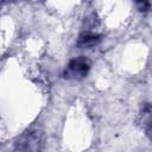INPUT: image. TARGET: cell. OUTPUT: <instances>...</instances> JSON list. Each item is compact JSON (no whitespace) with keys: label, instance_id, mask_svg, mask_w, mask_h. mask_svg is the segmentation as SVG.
I'll use <instances>...</instances> for the list:
<instances>
[{"label":"cell","instance_id":"obj_3","mask_svg":"<svg viewBox=\"0 0 152 152\" xmlns=\"http://www.w3.org/2000/svg\"><path fill=\"white\" fill-rule=\"evenodd\" d=\"M101 37L102 36L96 31V28L94 30L91 27H86L80 33V36L77 38L76 45L80 49H90V48L96 46L100 43Z\"/></svg>","mask_w":152,"mask_h":152},{"label":"cell","instance_id":"obj_2","mask_svg":"<svg viewBox=\"0 0 152 152\" xmlns=\"http://www.w3.org/2000/svg\"><path fill=\"white\" fill-rule=\"evenodd\" d=\"M40 145L42 133L38 129H31L18 138L14 145V152H39Z\"/></svg>","mask_w":152,"mask_h":152},{"label":"cell","instance_id":"obj_1","mask_svg":"<svg viewBox=\"0 0 152 152\" xmlns=\"http://www.w3.org/2000/svg\"><path fill=\"white\" fill-rule=\"evenodd\" d=\"M91 68V63L89 58L86 56H78L69 61L66 64L64 71H63V77L66 80L71 81H80L87 77Z\"/></svg>","mask_w":152,"mask_h":152},{"label":"cell","instance_id":"obj_5","mask_svg":"<svg viewBox=\"0 0 152 152\" xmlns=\"http://www.w3.org/2000/svg\"><path fill=\"white\" fill-rule=\"evenodd\" d=\"M137 6H138V10L139 11H142V12H147L151 7V2L150 1H142V2H137Z\"/></svg>","mask_w":152,"mask_h":152},{"label":"cell","instance_id":"obj_4","mask_svg":"<svg viewBox=\"0 0 152 152\" xmlns=\"http://www.w3.org/2000/svg\"><path fill=\"white\" fill-rule=\"evenodd\" d=\"M139 122L142 127V129L145 131V133L150 137L151 135V104L147 102V103H144L141 109H140V114H139Z\"/></svg>","mask_w":152,"mask_h":152}]
</instances>
